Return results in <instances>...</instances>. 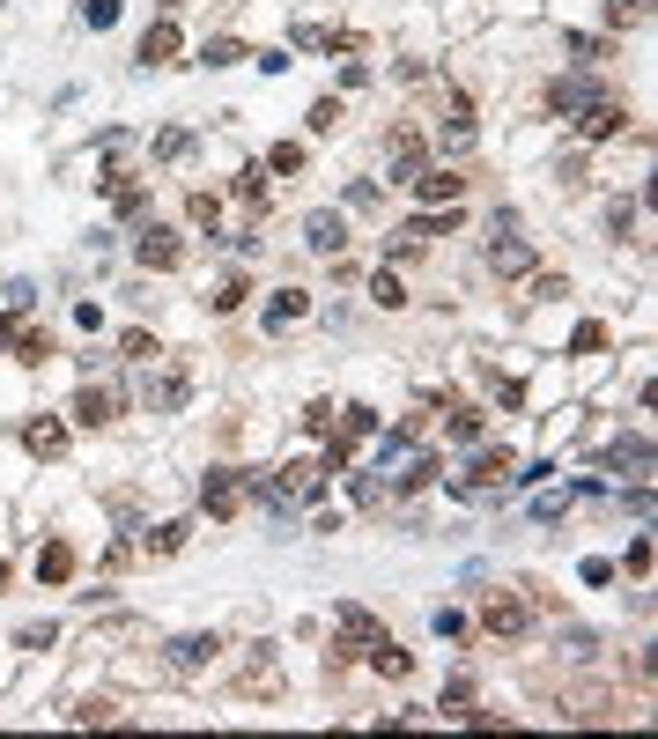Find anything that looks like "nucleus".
<instances>
[{
  "label": "nucleus",
  "instance_id": "1",
  "mask_svg": "<svg viewBox=\"0 0 658 739\" xmlns=\"http://www.w3.org/2000/svg\"><path fill=\"white\" fill-rule=\"evenodd\" d=\"M244 496H252V481H244L237 466H208V473H200V510H208V518H237Z\"/></svg>",
  "mask_w": 658,
  "mask_h": 739
},
{
  "label": "nucleus",
  "instance_id": "2",
  "mask_svg": "<svg viewBox=\"0 0 658 739\" xmlns=\"http://www.w3.org/2000/svg\"><path fill=\"white\" fill-rule=\"evenodd\" d=\"M326 481H333V466L318 459V451H311V459H289V466H281V481H274V503H311Z\"/></svg>",
  "mask_w": 658,
  "mask_h": 739
},
{
  "label": "nucleus",
  "instance_id": "3",
  "mask_svg": "<svg viewBox=\"0 0 658 739\" xmlns=\"http://www.w3.org/2000/svg\"><path fill=\"white\" fill-rule=\"evenodd\" d=\"M488 267H496V274H533V244H525L518 237V222L511 215H496V244H488Z\"/></svg>",
  "mask_w": 658,
  "mask_h": 739
},
{
  "label": "nucleus",
  "instance_id": "4",
  "mask_svg": "<svg viewBox=\"0 0 658 739\" xmlns=\"http://www.w3.org/2000/svg\"><path fill=\"white\" fill-rule=\"evenodd\" d=\"M134 259L148 274H171V267H185V244H178V230H163V222H148V230L134 237Z\"/></svg>",
  "mask_w": 658,
  "mask_h": 739
},
{
  "label": "nucleus",
  "instance_id": "5",
  "mask_svg": "<svg viewBox=\"0 0 658 739\" xmlns=\"http://www.w3.org/2000/svg\"><path fill=\"white\" fill-rule=\"evenodd\" d=\"M67 422H74V429L119 422V392H111V385H82V392H74V407H67Z\"/></svg>",
  "mask_w": 658,
  "mask_h": 739
},
{
  "label": "nucleus",
  "instance_id": "6",
  "mask_svg": "<svg viewBox=\"0 0 658 739\" xmlns=\"http://www.w3.org/2000/svg\"><path fill=\"white\" fill-rule=\"evenodd\" d=\"M570 119H577V134H585V141H614V134L629 126V111L614 104V97H592L585 111H570Z\"/></svg>",
  "mask_w": 658,
  "mask_h": 739
},
{
  "label": "nucleus",
  "instance_id": "7",
  "mask_svg": "<svg viewBox=\"0 0 658 739\" xmlns=\"http://www.w3.org/2000/svg\"><path fill=\"white\" fill-rule=\"evenodd\" d=\"M15 437H23L30 459H67V422H52V414H30Z\"/></svg>",
  "mask_w": 658,
  "mask_h": 739
},
{
  "label": "nucleus",
  "instance_id": "8",
  "mask_svg": "<svg viewBox=\"0 0 658 739\" xmlns=\"http://www.w3.org/2000/svg\"><path fill=\"white\" fill-rule=\"evenodd\" d=\"M178 45H185V37H178V23H171V15H163V23H148V30H141L134 60H141V67H171V60H178Z\"/></svg>",
  "mask_w": 658,
  "mask_h": 739
},
{
  "label": "nucleus",
  "instance_id": "9",
  "mask_svg": "<svg viewBox=\"0 0 658 739\" xmlns=\"http://www.w3.org/2000/svg\"><path fill=\"white\" fill-rule=\"evenodd\" d=\"M592 97H607V89H599L592 74H562V82H548V104L562 111V119H570V111H585Z\"/></svg>",
  "mask_w": 658,
  "mask_h": 739
},
{
  "label": "nucleus",
  "instance_id": "10",
  "mask_svg": "<svg viewBox=\"0 0 658 739\" xmlns=\"http://www.w3.org/2000/svg\"><path fill=\"white\" fill-rule=\"evenodd\" d=\"M215 658H222V636H178L171 643V666L178 673H200V666H215Z\"/></svg>",
  "mask_w": 658,
  "mask_h": 739
},
{
  "label": "nucleus",
  "instance_id": "11",
  "mask_svg": "<svg viewBox=\"0 0 658 739\" xmlns=\"http://www.w3.org/2000/svg\"><path fill=\"white\" fill-rule=\"evenodd\" d=\"M104 193H111V215H141L148 207V185L126 178V170H104Z\"/></svg>",
  "mask_w": 658,
  "mask_h": 739
},
{
  "label": "nucleus",
  "instance_id": "12",
  "mask_svg": "<svg viewBox=\"0 0 658 739\" xmlns=\"http://www.w3.org/2000/svg\"><path fill=\"white\" fill-rule=\"evenodd\" d=\"M481 629H488V636H518V629H525V599H511V592L488 599V606H481Z\"/></svg>",
  "mask_w": 658,
  "mask_h": 739
},
{
  "label": "nucleus",
  "instance_id": "13",
  "mask_svg": "<svg viewBox=\"0 0 658 739\" xmlns=\"http://www.w3.org/2000/svg\"><path fill=\"white\" fill-rule=\"evenodd\" d=\"M370 666H378L385 680H407V673H415V658H407L400 643H392V636L378 629V636H370Z\"/></svg>",
  "mask_w": 658,
  "mask_h": 739
},
{
  "label": "nucleus",
  "instance_id": "14",
  "mask_svg": "<svg viewBox=\"0 0 658 739\" xmlns=\"http://www.w3.org/2000/svg\"><path fill=\"white\" fill-rule=\"evenodd\" d=\"M185 392H193V385H185V370H171V377H156V385H141V400L156 407V414H178Z\"/></svg>",
  "mask_w": 658,
  "mask_h": 739
},
{
  "label": "nucleus",
  "instance_id": "15",
  "mask_svg": "<svg viewBox=\"0 0 658 739\" xmlns=\"http://www.w3.org/2000/svg\"><path fill=\"white\" fill-rule=\"evenodd\" d=\"M607 473H629V481H644V473H651V444H644V437L614 444V451H607Z\"/></svg>",
  "mask_w": 658,
  "mask_h": 739
},
{
  "label": "nucleus",
  "instance_id": "16",
  "mask_svg": "<svg viewBox=\"0 0 658 739\" xmlns=\"http://www.w3.org/2000/svg\"><path fill=\"white\" fill-rule=\"evenodd\" d=\"M415 178H422V141L392 134V185H415Z\"/></svg>",
  "mask_w": 658,
  "mask_h": 739
},
{
  "label": "nucleus",
  "instance_id": "17",
  "mask_svg": "<svg viewBox=\"0 0 658 739\" xmlns=\"http://www.w3.org/2000/svg\"><path fill=\"white\" fill-rule=\"evenodd\" d=\"M304 244H311V252H341V244H348V222H341V215H311V222H304Z\"/></svg>",
  "mask_w": 658,
  "mask_h": 739
},
{
  "label": "nucleus",
  "instance_id": "18",
  "mask_svg": "<svg viewBox=\"0 0 658 739\" xmlns=\"http://www.w3.org/2000/svg\"><path fill=\"white\" fill-rule=\"evenodd\" d=\"M74 577V547L67 540H45V555H37V584H67Z\"/></svg>",
  "mask_w": 658,
  "mask_h": 739
},
{
  "label": "nucleus",
  "instance_id": "19",
  "mask_svg": "<svg viewBox=\"0 0 658 739\" xmlns=\"http://www.w3.org/2000/svg\"><path fill=\"white\" fill-rule=\"evenodd\" d=\"M415 193H422V200H444V207H459L466 178H451V170H422V178H415Z\"/></svg>",
  "mask_w": 658,
  "mask_h": 739
},
{
  "label": "nucleus",
  "instance_id": "20",
  "mask_svg": "<svg viewBox=\"0 0 658 739\" xmlns=\"http://www.w3.org/2000/svg\"><path fill=\"white\" fill-rule=\"evenodd\" d=\"M304 311H311V289H274V303H267V326H296Z\"/></svg>",
  "mask_w": 658,
  "mask_h": 739
},
{
  "label": "nucleus",
  "instance_id": "21",
  "mask_svg": "<svg viewBox=\"0 0 658 739\" xmlns=\"http://www.w3.org/2000/svg\"><path fill=\"white\" fill-rule=\"evenodd\" d=\"M429 481H444V459H415V466L400 473V481L385 488V496H415V488H429Z\"/></svg>",
  "mask_w": 658,
  "mask_h": 739
},
{
  "label": "nucleus",
  "instance_id": "22",
  "mask_svg": "<svg viewBox=\"0 0 658 739\" xmlns=\"http://www.w3.org/2000/svg\"><path fill=\"white\" fill-rule=\"evenodd\" d=\"M230 193L252 207V215H267V170H237V178H230Z\"/></svg>",
  "mask_w": 658,
  "mask_h": 739
},
{
  "label": "nucleus",
  "instance_id": "23",
  "mask_svg": "<svg viewBox=\"0 0 658 739\" xmlns=\"http://www.w3.org/2000/svg\"><path fill=\"white\" fill-rule=\"evenodd\" d=\"M237 60H252L237 37H208V45H200V67H237Z\"/></svg>",
  "mask_w": 658,
  "mask_h": 739
},
{
  "label": "nucleus",
  "instance_id": "24",
  "mask_svg": "<svg viewBox=\"0 0 658 739\" xmlns=\"http://www.w3.org/2000/svg\"><path fill=\"white\" fill-rule=\"evenodd\" d=\"M119 355H126V363H141V370H148V363H156L163 348H156V333H141V326H134V333H119Z\"/></svg>",
  "mask_w": 658,
  "mask_h": 739
},
{
  "label": "nucleus",
  "instance_id": "25",
  "mask_svg": "<svg viewBox=\"0 0 658 739\" xmlns=\"http://www.w3.org/2000/svg\"><path fill=\"white\" fill-rule=\"evenodd\" d=\"M333 621H341V636H348V643H370V636H378V621H370V606H341Z\"/></svg>",
  "mask_w": 658,
  "mask_h": 739
},
{
  "label": "nucleus",
  "instance_id": "26",
  "mask_svg": "<svg viewBox=\"0 0 658 739\" xmlns=\"http://www.w3.org/2000/svg\"><path fill=\"white\" fill-rule=\"evenodd\" d=\"M444 429H451V444H481V414H474V407H451Z\"/></svg>",
  "mask_w": 658,
  "mask_h": 739
},
{
  "label": "nucleus",
  "instance_id": "27",
  "mask_svg": "<svg viewBox=\"0 0 658 739\" xmlns=\"http://www.w3.org/2000/svg\"><path fill=\"white\" fill-rule=\"evenodd\" d=\"M185 533H193V525H185V518H171V525H156V533H148V547H156V555H178V547H185Z\"/></svg>",
  "mask_w": 658,
  "mask_h": 739
},
{
  "label": "nucleus",
  "instance_id": "28",
  "mask_svg": "<svg viewBox=\"0 0 658 739\" xmlns=\"http://www.w3.org/2000/svg\"><path fill=\"white\" fill-rule=\"evenodd\" d=\"M185 215H193V222H200V230H208V237H215V222H222V200H215V193H193V200H185Z\"/></svg>",
  "mask_w": 658,
  "mask_h": 739
},
{
  "label": "nucleus",
  "instance_id": "29",
  "mask_svg": "<svg viewBox=\"0 0 658 739\" xmlns=\"http://www.w3.org/2000/svg\"><path fill=\"white\" fill-rule=\"evenodd\" d=\"M304 437H311V444H326V437H333V407H326V400L304 407Z\"/></svg>",
  "mask_w": 658,
  "mask_h": 739
},
{
  "label": "nucleus",
  "instance_id": "30",
  "mask_svg": "<svg viewBox=\"0 0 658 739\" xmlns=\"http://www.w3.org/2000/svg\"><path fill=\"white\" fill-rule=\"evenodd\" d=\"M82 23L89 30H111V23H119V0H82Z\"/></svg>",
  "mask_w": 658,
  "mask_h": 739
},
{
  "label": "nucleus",
  "instance_id": "31",
  "mask_svg": "<svg viewBox=\"0 0 658 739\" xmlns=\"http://www.w3.org/2000/svg\"><path fill=\"white\" fill-rule=\"evenodd\" d=\"M333 126H341V97H318L311 104V134H333Z\"/></svg>",
  "mask_w": 658,
  "mask_h": 739
},
{
  "label": "nucleus",
  "instance_id": "32",
  "mask_svg": "<svg viewBox=\"0 0 658 739\" xmlns=\"http://www.w3.org/2000/svg\"><path fill=\"white\" fill-rule=\"evenodd\" d=\"M244 296H252V281H244V274H230V281H222V289H215V311H237Z\"/></svg>",
  "mask_w": 658,
  "mask_h": 739
},
{
  "label": "nucleus",
  "instance_id": "33",
  "mask_svg": "<svg viewBox=\"0 0 658 739\" xmlns=\"http://www.w3.org/2000/svg\"><path fill=\"white\" fill-rule=\"evenodd\" d=\"M370 296H378L385 311H400V303H407V296H400V274H385V267H378V281H370Z\"/></svg>",
  "mask_w": 658,
  "mask_h": 739
},
{
  "label": "nucleus",
  "instance_id": "34",
  "mask_svg": "<svg viewBox=\"0 0 658 739\" xmlns=\"http://www.w3.org/2000/svg\"><path fill=\"white\" fill-rule=\"evenodd\" d=\"M267 163L281 170V178H289V170H304V141H281V148H274V156H267Z\"/></svg>",
  "mask_w": 658,
  "mask_h": 739
},
{
  "label": "nucleus",
  "instance_id": "35",
  "mask_svg": "<svg viewBox=\"0 0 658 739\" xmlns=\"http://www.w3.org/2000/svg\"><path fill=\"white\" fill-rule=\"evenodd\" d=\"M570 348H577V355H599V348H607V326H577Z\"/></svg>",
  "mask_w": 658,
  "mask_h": 739
},
{
  "label": "nucleus",
  "instance_id": "36",
  "mask_svg": "<svg viewBox=\"0 0 658 739\" xmlns=\"http://www.w3.org/2000/svg\"><path fill=\"white\" fill-rule=\"evenodd\" d=\"M185 148H193V134H185V126H171V134H156V156L171 163V156H185Z\"/></svg>",
  "mask_w": 658,
  "mask_h": 739
},
{
  "label": "nucleus",
  "instance_id": "37",
  "mask_svg": "<svg viewBox=\"0 0 658 739\" xmlns=\"http://www.w3.org/2000/svg\"><path fill=\"white\" fill-rule=\"evenodd\" d=\"M15 355H23V363H45L52 340H45V333H23V340H15Z\"/></svg>",
  "mask_w": 658,
  "mask_h": 739
},
{
  "label": "nucleus",
  "instance_id": "38",
  "mask_svg": "<svg viewBox=\"0 0 658 739\" xmlns=\"http://www.w3.org/2000/svg\"><path fill=\"white\" fill-rule=\"evenodd\" d=\"M636 15H644V0H607V23H614V30L636 23Z\"/></svg>",
  "mask_w": 658,
  "mask_h": 739
},
{
  "label": "nucleus",
  "instance_id": "39",
  "mask_svg": "<svg viewBox=\"0 0 658 739\" xmlns=\"http://www.w3.org/2000/svg\"><path fill=\"white\" fill-rule=\"evenodd\" d=\"M355 503H363V510H378V503H385V481H370V473H363V481H355Z\"/></svg>",
  "mask_w": 658,
  "mask_h": 739
},
{
  "label": "nucleus",
  "instance_id": "40",
  "mask_svg": "<svg viewBox=\"0 0 658 739\" xmlns=\"http://www.w3.org/2000/svg\"><path fill=\"white\" fill-rule=\"evenodd\" d=\"M496 407H525V385H518V377H496Z\"/></svg>",
  "mask_w": 658,
  "mask_h": 739
},
{
  "label": "nucleus",
  "instance_id": "41",
  "mask_svg": "<svg viewBox=\"0 0 658 739\" xmlns=\"http://www.w3.org/2000/svg\"><path fill=\"white\" fill-rule=\"evenodd\" d=\"M15 643H23V651H45V643H52V621H30V629L15 636Z\"/></svg>",
  "mask_w": 658,
  "mask_h": 739
},
{
  "label": "nucleus",
  "instance_id": "42",
  "mask_svg": "<svg viewBox=\"0 0 658 739\" xmlns=\"http://www.w3.org/2000/svg\"><path fill=\"white\" fill-rule=\"evenodd\" d=\"M23 340V318H0V348H15Z\"/></svg>",
  "mask_w": 658,
  "mask_h": 739
},
{
  "label": "nucleus",
  "instance_id": "43",
  "mask_svg": "<svg viewBox=\"0 0 658 739\" xmlns=\"http://www.w3.org/2000/svg\"><path fill=\"white\" fill-rule=\"evenodd\" d=\"M0 584H8V562H0Z\"/></svg>",
  "mask_w": 658,
  "mask_h": 739
}]
</instances>
